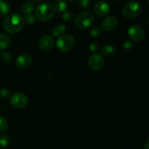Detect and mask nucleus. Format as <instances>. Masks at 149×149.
Masks as SVG:
<instances>
[{
	"instance_id": "nucleus-1",
	"label": "nucleus",
	"mask_w": 149,
	"mask_h": 149,
	"mask_svg": "<svg viewBox=\"0 0 149 149\" xmlns=\"http://www.w3.org/2000/svg\"><path fill=\"white\" fill-rule=\"evenodd\" d=\"M24 24V19L20 15L12 14L4 19L3 26L6 31L12 34H15L21 31Z\"/></svg>"
},
{
	"instance_id": "nucleus-2",
	"label": "nucleus",
	"mask_w": 149,
	"mask_h": 149,
	"mask_svg": "<svg viewBox=\"0 0 149 149\" xmlns=\"http://www.w3.org/2000/svg\"><path fill=\"white\" fill-rule=\"evenodd\" d=\"M56 11L54 6L49 3H42L35 10V17L42 21H47L53 18Z\"/></svg>"
},
{
	"instance_id": "nucleus-3",
	"label": "nucleus",
	"mask_w": 149,
	"mask_h": 149,
	"mask_svg": "<svg viewBox=\"0 0 149 149\" xmlns=\"http://www.w3.org/2000/svg\"><path fill=\"white\" fill-rule=\"evenodd\" d=\"M142 11L141 4L137 1H130L125 4L122 9L124 17L127 19H133L140 15Z\"/></svg>"
},
{
	"instance_id": "nucleus-4",
	"label": "nucleus",
	"mask_w": 149,
	"mask_h": 149,
	"mask_svg": "<svg viewBox=\"0 0 149 149\" xmlns=\"http://www.w3.org/2000/svg\"><path fill=\"white\" fill-rule=\"evenodd\" d=\"M94 21V15L90 11L82 12L79 13L74 20L75 26L81 30L87 29Z\"/></svg>"
},
{
	"instance_id": "nucleus-5",
	"label": "nucleus",
	"mask_w": 149,
	"mask_h": 149,
	"mask_svg": "<svg viewBox=\"0 0 149 149\" xmlns=\"http://www.w3.org/2000/svg\"><path fill=\"white\" fill-rule=\"evenodd\" d=\"M75 45L74 37L69 34H63L59 36L57 40L56 46L60 51L67 52L71 51Z\"/></svg>"
},
{
	"instance_id": "nucleus-6",
	"label": "nucleus",
	"mask_w": 149,
	"mask_h": 149,
	"mask_svg": "<svg viewBox=\"0 0 149 149\" xmlns=\"http://www.w3.org/2000/svg\"><path fill=\"white\" fill-rule=\"evenodd\" d=\"M128 35L135 42H141L145 37V31L141 26L138 25H132L128 29Z\"/></svg>"
},
{
	"instance_id": "nucleus-7",
	"label": "nucleus",
	"mask_w": 149,
	"mask_h": 149,
	"mask_svg": "<svg viewBox=\"0 0 149 149\" xmlns=\"http://www.w3.org/2000/svg\"><path fill=\"white\" fill-rule=\"evenodd\" d=\"M28 97L23 93H17L13 95L10 99V103L15 109H22L28 104Z\"/></svg>"
},
{
	"instance_id": "nucleus-8",
	"label": "nucleus",
	"mask_w": 149,
	"mask_h": 149,
	"mask_svg": "<svg viewBox=\"0 0 149 149\" xmlns=\"http://www.w3.org/2000/svg\"><path fill=\"white\" fill-rule=\"evenodd\" d=\"M104 65V59L99 54H94L88 60V66L93 71H98Z\"/></svg>"
},
{
	"instance_id": "nucleus-9",
	"label": "nucleus",
	"mask_w": 149,
	"mask_h": 149,
	"mask_svg": "<svg viewBox=\"0 0 149 149\" xmlns=\"http://www.w3.org/2000/svg\"><path fill=\"white\" fill-rule=\"evenodd\" d=\"M102 29L106 31H113L118 25V20L115 16L109 15L103 19L102 21Z\"/></svg>"
},
{
	"instance_id": "nucleus-10",
	"label": "nucleus",
	"mask_w": 149,
	"mask_h": 149,
	"mask_svg": "<svg viewBox=\"0 0 149 149\" xmlns=\"http://www.w3.org/2000/svg\"><path fill=\"white\" fill-rule=\"evenodd\" d=\"M110 10L109 4L105 1H98L94 6L95 13L99 17L106 16Z\"/></svg>"
},
{
	"instance_id": "nucleus-11",
	"label": "nucleus",
	"mask_w": 149,
	"mask_h": 149,
	"mask_svg": "<svg viewBox=\"0 0 149 149\" xmlns=\"http://www.w3.org/2000/svg\"><path fill=\"white\" fill-rule=\"evenodd\" d=\"M55 45V40L52 36L45 35L42 36L39 41V47L41 49L48 51L52 49Z\"/></svg>"
},
{
	"instance_id": "nucleus-12",
	"label": "nucleus",
	"mask_w": 149,
	"mask_h": 149,
	"mask_svg": "<svg viewBox=\"0 0 149 149\" xmlns=\"http://www.w3.org/2000/svg\"><path fill=\"white\" fill-rule=\"evenodd\" d=\"M33 62V58L30 55L28 54H23V55H19L15 61L16 66L20 68H26L30 66Z\"/></svg>"
},
{
	"instance_id": "nucleus-13",
	"label": "nucleus",
	"mask_w": 149,
	"mask_h": 149,
	"mask_svg": "<svg viewBox=\"0 0 149 149\" xmlns=\"http://www.w3.org/2000/svg\"><path fill=\"white\" fill-rule=\"evenodd\" d=\"M34 7L35 4L33 1H26L22 4L20 10L25 16L29 15H31V13H33V11L34 10Z\"/></svg>"
},
{
	"instance_id": "nucleus-14",
	"label": "nucleus",
	"mask_w": 149,
	"mask_h": 149,
	"mask_svg": "<svg viewBox=\"0 0 149 149\" xmlns=\"http://www.w3.org/2000/svg\"><path fill=\"white\" fill-rule=\"evenodd\" d=\"M11 44V38L6 33L0 34V50H3L9 47Z\"/></svg>"
},
{
	"instance_id": "nucleus-15",
	"label": "nucleus",
	"mask_w": 149,
	"mask_h": 149,
	"mask_svg": "<svg viewBox=\"0 0 149 149\" xmlns=\"http://www.w3.org/2000/svg\"><path fill=\"white\" fill-rule=\"evenodd\" d=\"M10 11V5L7 1H0V17L7 15Z\"/></svg>"
},
{
	"instance_id": "nucleus-16",
	"label": "nucleus",
	"mask_w": 149,
	"mask_h": 149,
	"mask_svg": "<svg viewBox=\"0 0 149 149\" xmlns=\"http://www.w3.org/2000/svg\"><path fill=\"white\" fill-rule=\"evenodd\" d=\"M65 26L63 24H58L53 28L52 31V33L54 36H61L64 34V32L65 31Z\"/></svg>"
},
{
	"instance_id": "nucleus-17",
	"label": "nucleus",
	"mask_w": 149,
	"mask_h": 149,
	"mask_svg": "<svg viewBox=\"0 0 149 149\" xmlns=\"http://www.w3.org/2000/svg\"><path fill=\"white\" fill-rule=\"evenodd\" d=\"M101 52L105 56L111 57L116 52V49L113 47V46L111 45H106L101 48Z\"/></svg>"
},
{
	"instance_id": "nucleus-18",
	"label": "nucleus",
	"mask_w": 149,
	"mask_h": 149,
	"mask_svg": "<svg viewBox=\"0 0 149 149\" xmlns=\"http://www.w3.org/2000/svg\"><path fill=\"white\" fill-rule=\"evenodd\" d=\"M54 7H55L56 12L59 13H63L67 8L66 2L65 1H63V0H57L55 1Z\"/></svg>"
},
{
	"instance_id": "nucleus-19",
	"label": "nucleus",
	"mask_w": 149,
	"mask_h": 149,
	"mask_svg": "<svg viewBox=\"0 0 149 149\" xmlns=\"http://www.w3.org/2000/svg\"><path fill=\"white\" fill-rule=\"evenodd\" d=\"M0 58H1V60L4 63L10 64L13 61V56L8 52H3L0 55Z\"/></svg>"
},
{
	"instance_id": "nucleus-20",
	"label": "nucleus",
	"mask_w": 149,
	"mask_h": 149,
	"mask_svg": "<svg viewBox=\"0 0 149 149\" xmlns=\"http://www.w3.org/2000/svg\"><path fill=\"white\" fill-rule=\"evenodd\" d=\"M10 143V138L6 134L0 135V147L1 148H6L9 145Z\"/></svg>"
},
{
	"instance_id": "nucleus-21",
	"label": "nucleus",
	"mask_w": 149,
	"mask_h": 149,
	"mask_svg": "<svg viewBox=\"0 0 149 149\" xmlns=\"http://www.w3.org/2000/svg\"><path fill=\"white\" fill-rule=\"evenodd\" d=\"M102 33V30L100 27H97V26H95L93 27L90 30V36H93V37H97V36H100Z\"/></svg>"
},
{
	"instance_id": "nucleus-22",
	"label": "nucleus",
	"mask_w": 149,
	"mask_h": 149,
	"mask_svg": "<svg viewBox=\"0 0 149 149\" xmlns=\"http://www.w3.org/2000/svg\"><path fill=\"white\" fill-rule=\"evenodd\" d=\"M8 127V122L7 119L2 116H0V132H4Z\"/></svg>"
},
{
	"instance_id": "nucleus-23",
	"label": "nucleus",
	"mask_w": 149,
	"mask_h": 149,
	"mask_svg": "<svg viewBox=\"0 0 149 149\" xmlns=\"http://www.w3.org/2000/svg\"><path fill=\"white\" fill-rule=\"evenodd\" d=\"M62 18L66 22L71 21V20H72L74 19V14L72 13V12L65 10L62 14Z\"/></svg>"
},
{
	"instance_id": "nucleus-24",
	"label": "nucleus",
	"mask_w": 149,
	"mask_h": 149,
	"mask_svg": "<svg viewBox=\"0 0 149 149\" xmlns=\"http://www.w3.org/2000/svg\"><path fill=\"white\" fill-rule=\"evenodd\" d=\"M10 96V90H7V88H4V87L0 89V97H1V98L5 100V99L9 98Z\"/></svg>"
},
{
	"instance_id": "nucleus-25",
	"label": "nucleus",
	"mask_w": 149,
	"mask_h": 149,
	"mask_svg": "<svg viewBox=\"0 0 149 149\" xmlns=\"http://www.w3.org/2000/svg\"><path fill=\"white\" fill-rule=\"evenodd\" d=\"M36 17H35L34 15H26L24 16L23 19H24V22L27 23L29 25H32L33 23H35L36 22Z\"/></svg>"
},
{
	"instance_id": "nucleus-26",
	"label": "nucleus",
	"mask_w": 149,
	"mask_h": 149,
	"mask_svg": "<svg viewBox=\"0 0 149 149\" xmlns=\"http://www.w3.org/2000/svg\"><path fill=\"white\" fill-rule=\"evenodd\" d=\"M78 5L82 10H87L90 7V2L88 0H79L78 1Z\"/></svg>"
},
{
	"instance_id": "nucleus-27",
	"label": "nucleus",
	"mask_w": 149,
	"mask_h": 149,
	"mask_svg": "<svg viewBox=\"0 0 149 149\" xmlns=\"http://www.w3.org/2000/svg\"><path fill=\"white\" fill-rule=\"evenodd\" d=\"M90 50L93 52H96L99 49V45L97 42H93L90 44Z\"/></svg>"
},
{
	"instance_id": "nucleus-28",
	"label": "nucleus",
	"mask_w": 149,
	"mask_h": 149,
	"mask_svg": "<svg viewBox=\"0 0 149 149\" xmlns=\"http://www.w3.org/2000/svg\"><path fill=\"white\" fill-rule=\"evenodd\" d=\"M133 47V44L130 41H125L123 43V48L125 50H130Z\"/></svg>"
},
{
	"instance_id": "nucleus-29",
	"label": "nucleus",
	"mask_w": 149,
	"mask_h": 149,
	"mask_svg": "<svg viewBox=\"0 0 149 149\" xmlns=\"http://www.w3.org/2000/svg\"><path fill=\"white\" fill-rule=\"evenodd\" d=\"M143 148L144 149H149V139L146 141V142L145 145H144V146H143Z\"/></svg>"
}]
</instances>
